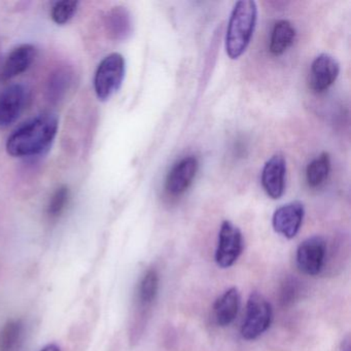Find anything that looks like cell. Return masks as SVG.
<instances>
[{"instance_id":"cell-15","label":"cell","mask_w":351,"mask_h":351,"mask_svg":"<svg viewBox=\"0 0 351 351\" xmlns=\"http://www.w3.org/2000/svg\"><path fill=\"white\" fill-rule=\"evenodd\" d=\"M295 38V29L293 24L287 20H280L275 23L271 34L270 50L274 56H280L287 52V49L293 45Z\"/></svg>"},{"instance_id":"cell-11","label":"cell","mask_w":351,"mask_h":351,"mask_svg":"<svg viewBox=\"0 0 351 351\" xmlns=\"http://www.w3.org/2000/svg\"><path fill=\"white\" fill-rule=\"evenodd\" d=\"M287 162L280 154L271 157L265 164L262 171V184L270 198H280L285 193Z\"/></svg>"},{"instance_id":"cell-5","label":"cell","mask_w":351,"mask_h":351,"mask_svg":"<svg viewBox=\"0 0 351 351\" xmlns=\"http://www.w3.org/2000/svg\"><path fill=\"white\" fill-rule=\"evenodd\" d=\"M328 243L322 236H312L300 243L295 254L298 268L304 274L317 276L326 266Z\"/></svg>"},{"instance_id":"cell-1","label":"cell","mask_w":351,"mask_h":351,"mask_svg":"<svg viewBox=\"0 0 351 351\" xmlns=\"http://www.w3.org/2000/svg\"><path fill=\"white\" fill-rule=\"evenodd\" d=\"M59 121L55 114H43L16 129L5 143L8 154L14 158L42 155L54 143Z\"/></svg>"},{"instance_id":"cell-4","label":"cell","mask_w":351,"mask_h":351,"mask_svg":"<svg viewBox=\"0 0 351 351\" xmlns=\"http://www.w3.org/2000/svg\"><path fill=\"white\" fill-rule=\"evenodd\" d=\"M273 311L270 302L258 291H252L246 304L245 319L241 328L244 340L252 341L270 328Z\"/></svg>"},{"instance_id":"cell-16","label":"cell","mask_w":351,"mask_h":351,"mask_svg":"<svg viewBox=\"0 0 351 351\" xmlns=\"http://www.w3.org/2000/svg\"><path fill=\"white\" fill-rule=\"evenodd\" d=\"M330 171V158L328 153L320 154L310 162L306 170V180L310 188H318L328 180Z\"/></svg>"},{"instance_id":"cell-20","label":"cell","mask_w":351,"mask_h":351,"mask_svg":"<svg viewBox=\"0 0 351 351\" xmlns=\"http://www.w3.org/2000/svg\"><path fill=\"white\" fill-rule=\"evenodd\" d=\"M71 199V190L69 186H61L56 189L47 207V213L51 219H56L64 213Z\"/></svg>"},{"instance_id":"cell-3","label":"cell","mask_w":351,"mask_h":351,"mask_svg":"<svg viewBox=\"0 0 351 351\" xmlns=\"http://www.w3.org/2000/svg\"><path fill=\"white\" fill-rule=\"evenodd\" d=\"M126 75V61L120 53L102 59L94 75V91L100 101H108L122 87Z\"/></svg>"},{"instance_id":"cell-12","label":"cell","mask_w":351,"mask_h":351,"mask_svg":"<svg viewBox=\"0 0 351 351\" xmlns=\"http://www.w3.org/2000/svg\"><path fill=\"white\" fill-rule=\"evenodd\" d=\"M36 54L38 50L32 44L20 45L14 49L3 64V80L10 81L27 71L36 60Z\"/></svg>"},{"instance_id":"cell-19","label":"cell","mask_w":351,"mask_h":351,"mask_svg":"<svg viewBox=\"0 0 351 351\" xmlns=\"http://www.w3.org/2000/svg\"><path fill=\"white\" fill-rule=\"evenodd\" d=\"M79 7L80 3L75 0L56 1L51 9V18L57 25H65L75 17Z\"/></svg>"},{"instance_id":"cell-10","label":"cell","mask_w":351,"mask_h":351,"mask_svg":"<svg viewBox=\"0 0 351 351\" xmlns=\"http://www.w3.org/2000/svg\"><path fill=\"white\" fill-rule=\"evenodd\" d=\"M199 169L198 159L194 156H188L178 161L168 173L165 189L171 196L184 194L196 178Z\"/></svg>"},{"instance_id":"cell-18","label":"cell","mask_w":351,"mask_h":351,"mask_svg":"<svg viewBox=\"0 0 351 351\" xmlns=\"http://www.w3.org/2000/svg\"><path fill=\"white\" fill-rule=\"evenodd\" d=\"M302 293V283L300 282L297 277L289 276L285 277L282 282L280 283L278 291L279 304L282 307H289L293 305Z\"/></svg>"},{"instance_id":"cell-9","label":"cell","mask_w":351,"mask_h":351,"mask_svg":"<svg viewBox=\"0 0 351 351\" xmlns=\"http://www.w3.org/2000/svg\"><path fill=\"white\" fill-rule=\"evenodd\" d=\"M340 73L338 61L328 54H322L314 59L310 69L308 84L315 93L326 91L336 82Z\"/></svg>"},{"instance_id":"cell-17","label":"cell","mask_w":351,"mask_h":351,"mask_svg":"<svg viewBox=\"0 0 351 351\" xmlns=\"http://www.w3.org/2000/svg\"><path fill=\"white\" fill-rule=\"evenodd\" d=\"M24 324L22 320L12 319L0 328V351H14L21 342Z\"/></svg>"},{"instance_id":"cell-13","label":"cell","mask_w":351,"mask_h":351,"mask_svg":"<svg viewBox=\"0 0 351 351\" xmlns=\"http://www.w3.org/2000/svg\"><path fill=\"white\" fill-rule=\"evenodd\" d=\"M239 291L236 287H230L229 289L221 293L213 305V315L217 326H230L237 317L240 309Z\"/></svg>"},{"instance_id":"cell-6","label":"cell","mask_w":351,"mask_h":351,"mask_svg":"<svg viewBox=\"0 0 351 351\" xmlns=\"http://www.w3.org/2000/svg\"><path fill=\"white\" fill-rule=\"evenodd\" d=\"M243 247V235L239 228L232 221H223L219 229L215 256L217 266L221 269L233 266L241 256Z\"/></svg>"},{"instance_id":"cell-7","label":"cell","mask_w":351,"mask_h":351,"mask_svg":"<svg viewBox=\"0 0 351 351\" xmlns=\"http://www.w3.org/2000/svg\"><path fill=\"white\" fill-rule=\"evenodd\" d=\"M28 100V90L22 84H12L0 93V128H8L21 116Z\"/></svg>"},{"instance_id":"cell-22","label":"cell","mask_w":351,"mask_h":351,"mask_svg":"<svg viewBox=\"0 0 351 351\" xmlns=\"http://www.w3.org/2000/svg\"><path fill=\"white\" fill-rule=\"evenodd\" d=\"M340 351H351V337L346 335L341 341Z\"/></svg>"},{"instance_id":"cell-8","label":"cell","mask_w":351,"mask_h":351,"mask_svg":"<svg viewBox=\"0 0 351 351\" xmlns=\"http://www.w3.org/2000/svg\"><path fill=\"white\" fill-rule=\"evenodd\" d=\"M305 209L299 201L287 203L275 210L272 217L274 231L287 239H293L303 223Z\"/></svg>"},{"instance_id":"cell-23","label":"cell","mask_w":351,"mask_h":351,"mask_svg":"<svg viewBox=\"0 0 351 351\" xmlns=\"http://www.w3.org/2000/svg\"><path fill=\"white\" fill-rule=\"evenodd\" d=\"M40 351H61L59 346H57L56 344H48L44 347Z\"/></svg>"},{"instance_id":"cell-2","label":"cell","mask_w":351,"mask_h":351,"mask_svg":"<svg viewBox=\"0 0 351 351\" xmlns=\"http://www.w3.org/2000/svg\"><path fill=\"white\" fill-rule=\"evenodd\" d=\"M258 21V7L252 0H241L234 5L226 34V52L230 58H239L250 46Z\"/></svg>"},{"instance_id":"cell-14","label":"cell","mask_w":351,"mask_h":351,"mask_svg":"<svg viewBox=\"0 0 351 351\" xmlns=\"http://www.w3.org/2000/svg\"><path fill=\"white\" fill-rule=\"evenodd\" d=\"M108 36L114 40H125L132 32V18L125 8H112L106 17Z\"/></svg>"},{"instance_id":"cell-21","label":"cell","mask_w":351,"mask_h":351,"mask_svg":"<svg viewBox=\"0 0 351 351\" xmlns=\"http://www.w3.org/2000/svg\"><path fill=\"white\" fill-rule=\"evenodd\" d=\"M69 71H58L51 80L50 87H49V92H50L51 97L58 99L64 93L66 88H69Z\"/></svg>"}]
</instances>
